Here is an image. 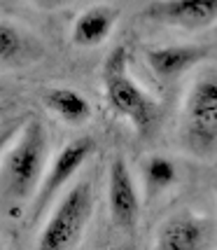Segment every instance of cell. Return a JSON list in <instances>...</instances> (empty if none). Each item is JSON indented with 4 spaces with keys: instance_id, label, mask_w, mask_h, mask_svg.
Masks as SVG:
<instances>
[{
    "instance_id": "obj_1",
    "label": "cell",
    "mask_w": 217,
    "mask_h": 250,
    "mask_svg": "<svg viewBox=\"0 0 217 250\" xmlns=\"http://www.w3.org/2000/svg\"><path fill=\"white\" fill-rule=\"evenodd\" d=\"M47 152H49V141L42 122H26L17 143L5 152L0 166V194L5 201L17 206L31 201L44 175Z\"/></svg>"
},
{
    "instance_id": "obj_2",
    "label": "cell",
    "mask_w": 217,
    "mask_h": 250,
    "mask_svg": "<svg viewBox=\"0 0 217 250\" xmlns=\"http://www.w3.org/2000/svg\"><path fill=\"white\" fill-rule=\"evenodd\" d=\"M103 84L110 108L119 117L129 120L138 133H147L159 117V103L131 77L129 73V52L117 47L105 59Z\"/></svg>"
},
{
    "instance_id": "obj_3",
    "label": "cell",
    "mask_w": 217,
    "mask_h": 250,
    "mask_svg": "<svg viewBox=\"0 0 217 250\" xmlns=\"http://www.w3.org/2000/svg\"><path fill=\"white\" fill-rule=\"evenodd\" d=\"M182 136L196 154L217 147V70H206L192 82L182 105Z\"/></svg>"
},
{
    "instance_id": "obj_4",
    "label": "cell",
    "mask_w": 217,
    "mask_h": 250,
    "mask_svg": "<svg viewBox=\"0 0 217 250\" xmlns=\"http://www.w3.org/2000/svg\"><path fill=\"white\" fill-rule=\"evenodd\" d=\"M94 213V189L89 180L77 183L70 187L61 201L56 204L54 213L44 222L42 231L38 236V248L40 250H63L73 248L82 239L84 229Z\"/></svg>"
},
{
    "instance_id": "obj_5",
    "label": "cell",
    "mask_w": 217,
    "mask_h": 250,
    "mask_svg": "<svg viewBox=\"0 0 217 250\" xmlns=\"http://www.w3.org/2000/svg\"><path fill=\"white\" fill-rule=\"evenodd\" d=\"M96 143L94 138H75L68 145L61 147V152L54 157L52 166L44 171L40 185L35 189V201H33V218H40L44 208L49 206V201H54V196L68 185V180L87 164V159L94 154Z\"/></svg>"
},
{
    "instance_id": "obj_6",
    "label": "cell",
    "mask_w": 217,
    "mask_h": 250,
    "mask_svg": "<svg viewBox=\"0 0 217 250\" xmlns=\"http://www.w3.org/2000/svg\"><path fill=\"white\" fill-rule=\"evenodd\" d=\"M108 206L112 222L119 229H131L138 225L140 218V194L136 180L131 175L129 164L124 162L121 157L112 159L108 171Z\"/></svg>"
},
{
    "instance_id": "obj_7",
    "label": "cell",
    "mask_w": 217,
    "mask_h": 250,
    "mask_svg": "<svg viewBox=\"0 0 217 250\" xmlns=\"http://www.w3.org/2000/svg\"><path fill=\"white\" fill-rule=\"evenodd\" d=\"M147 17L166 26L203 31L217 21V0H154Z\"/></svg>"
},
{
    "instance_id": "obj_8",
    "label": "cell",
    "mask_w": 217,
    "mask_h": 250,
    "mask_svg": "<svg viewBox=\"0 0 217 250\" xmlns=\"http://www.w3.org/2000/svg\"><path fill=\"white\" fill-rule=\"evenodd\" d=\"M145 59L157 77L173 80V77L182 75L189 68L201 63L206 59V49L194 47V44H166V47L147 49Z\"/></svg>"
},
{
    "instance_id": "obj_9",
    "label": "cell",
    "mask_w": 217,
    "mask_h": 250,
    "mask_svg": "<svg viewBox=\"0 0 217 250\" xmlns=\"http://www.w3.org/2000/svg\"><path fill=\"white\" fill-rule=\"evenodd\" d=\"M206 222L185 213V215H175L159 229L157 246L163 250H196L206 243Z\"/></svg>"
},
{
    "instance_id": "obj_10",
    "label": "cell",
    "mask_w": 217,
    "mask_h": 250,
    "mask_svg": "<svg viewBox=\"0 0 217 250\" xmlns=\"http://www.w3.org/2000/svg\"><path fill=\"white\" fill-rule=\"evenodd\" d=\"M117 21V12L108 5H94L84 10L73 23L70 40L77 47H98L110 38Z\"/></svg>"
},
{
    "instance_id": "obj_11",
    "label": "cell",
    "mask_w": 217,
    "mask_h": 250,
    "mask_svg": "<svg viewBox=\"0 0 217 250\" xmlns=\"http://www.w3.org/2000/svg\"><path fill=\"white\" fill-rule=\"evenodd\" d=\"M42 103L47 110H52L56 117H61L68 124H84L91 117V105L79 91L68 87L49 89L42 96Z\"/></svg>"
},
{
    "instance_id": "obj_12",
    "label": "cell",
    "mask_w": 217,
    "mask_h": 250,
    "mask_svg": "<svg viewBox=\"0 0 217 250\" xmlns=\"http://www.w3.org/2000/svg\"><path fill=\"white\" fill-rule=\"evenodd\" d=\"M142 175H145V192L150 196H157L173 185L175 178H178V171H175V164L168 157L152 154L142 166Z\"/></svg>"
},
{
    "instance_id": "obj_13",
    "label": "cell",
    "mask_w": 217,
    "mask_h": 250,
    "mask_svg": "<svg viewBox=\"0 0 217 250\" xmlns=\"http://www.w3.org/2000/svg\"><path fill=\"white\" fill-rule=\"evenodd\" d=\"M28 52V38L19 26L0 21V63H19Z\"/></svg>"
},
{
    "instance_id": "obj_14",
    "label": "cell",
    "mask_w": 217,
    "mask_h": 250,
    "mask_svg": "<svg viewBox=\"0 0 217 250\" xmlns=\"http://www.w3.org/2000/svg\"><path fill=\"white\" fill-rule=\"evenodd\" d=\"M14 126H7V129H2L0 131V152H2V150H5V147H7V143L12 141V136H14Z\"/></svg>"
},
{
    "instance_id": "obj_15",
    "label": "cell",
    "mask_w": 217,
    "mask_h": 250,
    "mask_svg": "<svg viewBox=\"0 0 217 250\" xmlns=\"http://www.w3.org/2000/svg\"><path fill=\"white\" fill-rule=\"evenodd\" d=\"M35 2H40V5H44V7H54V5H61L63 0H35Z\"/></svg>"
},
{
    "instance_id": "obj_16",
    "label": "cell",
    "mask_w": 217,
    "mask_h": 250,
    "mask_svg": "<svg viewBox=\"0 0 217 250\" xmlns=\"http://www.w3.org/2000/svg\"><path fill=\"white\" fill-rule=\"evenodd\" d=\"M0 246H2V243H0Z\"/></svg>"
}]
</instances>
